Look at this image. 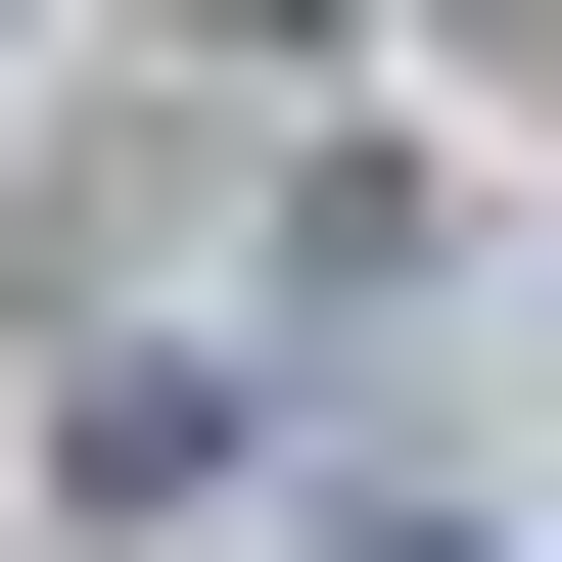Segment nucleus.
Listing matches in <instances>:
<instances>
[{
    "instance_id": "obj_1",
    "label": "nucleus",
    "mask_w": 562,
    "mask_h": 562,
    "mask_svg": "<svg viewBox=\"0 0 562 562\" xmlns=\"http://www.w3.org/2000/svg\"><path fill=\"white\" fill-rule=\"evenodd\" d=\"M328 562H562V516H328Z\"/></svg>"
}]
</instances>
